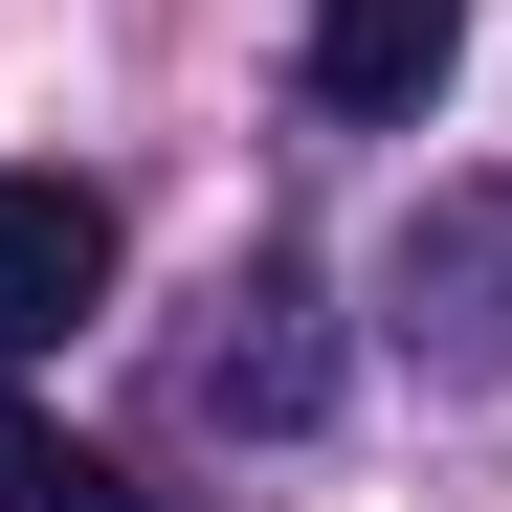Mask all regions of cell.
<instances>
[{
    "instance_id": "1",
    "label": "cell",
    "mask_w": 512,
    "mask_h": 512,
    "mask_svg": "<svg viewBox=\"0 0 512 512\" xmlns=\"http://www.w3.org/2000/svg\"><path fill=\"white\" fill-rule=\"evenodd\" d=\"M312 401H334V312H312V268H245L223 334H201V423H223V446H290Z\"/></svg>"
},
{
    "instance_id": "2",
    "label": "cell",
    "mask_w": 512,
    "mask_h": 512,
    "mask_svg": "<svg viewBox=\"0 0 512 512\" xmlns=\"http://www.w3.org/2000/svg\"><path fill=\"white\" fill-rule=\"evenodd\" d=\"M468 67V0H312V112H357V134H401L423 90Z\"/></svg>"
},
{
    "instance_id": "3",
    "label": "cell",
    "mask_w": 512,
    "mask_h": 512,
    "mask_svg": "<svg viewBox=\"0 0 512 512\" xmlns=\"http://www.w3.org/2000/svg\"><path fill=\"white\" fill-rule=\"evenodd\" d=\"M90 290H112V201L90 179H0V357H45Z\"/></svg>"
},
{
    "instance_id": "4",
    "label": "cell",
    "mask_w": 512,
    "mask_h": 512,
    "mask_svg": "<svg viewBox=\"0 0 512 512\" xmlns=\"http://www.w3.org/2000/svg\"><path fill=\"white\" fill-rule=\"evenodd\" d=\"M0 512H134V490H112V446H90L67 401H23V379H0Z\"/></svg>"
}]
</instances>
